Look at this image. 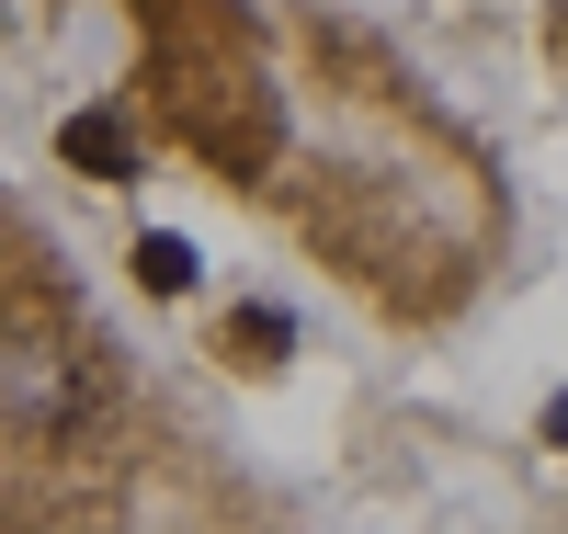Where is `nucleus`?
<instances>
[{
  "label": "nucleus",
  "mask_w": 568,
  "mask_h": 534,
  "mask_svg": "<svg viewBox=\"0 0 568 534\" xmlns=\"http://www.w3.org/2000/svg\"><path fill=\"white\" fill-rule=\"evenodd\" d=\"M58 149H69V171H91V182H125V171H136V137H125V114H103V103L69 114Z\"/></svg>",
  "instance_id": "f257e3e1"
},
{
  "label": "nucleus",
  "mask_w": 568,
  "mask_h": 534,
  "mask_svg": "<svg viewBox=\"0 0 568 534\" xmlns=\"http://www.w3.org/2000/svg\"><path fill=\"white\" fill-rule=\"evenodd\" d=\"M240 342H251V364H273L296 330H284V308H240Z\"/></svg>",
  "instance_id": "7ed1b4c3"
},
{
  "label": "nucleus",
  "mask_w": 568,
  "mask_h": 534,
  "mask_svg": "<svg viewBox=\"0 0 568 534\" xmlns=\"http://www.w3.org/2000/svg\"><path fill=\"white\" fill-rule=\"evenodd\" d=\"M546 444H568V386H557V399H546Z\"/></svg>",
  "instance_id": "20e7f679"
},
{
  "label": "nucleus",
  "mask_w": 568,
  "mask_h": 534,
  "mask_svg": "<svg viewBox=\"0 0 568 534\" xmlns=\"http://www.w3.org/2000/svg\"><path fill=\"white\" fill-rule=\"evenodd\" d=\"M136 284H149V296H194V251H182L171 228H149L136 239Z\"/></svg>",
  "instance_id": "f03ea898"
}]
</instances>
